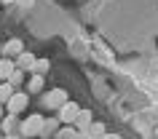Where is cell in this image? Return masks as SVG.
<instances>
[{
  "instance_id": "obj_15",
  "label": "cell",
  "mask_w": 158,
  "mask_h": 139,
  "mask_svg": "<svg viewBox=\"0 0 158 139\" xmlns=\"http://www.w3.org/2000/svg\"><path fill=\"white\" fill-rule=\"evenodd\" d=\"M102 139H121V137H118V134H105Z\"/></svg>"
},
{
  "instance_id": "obj_16",
  "label": "cell",
  "mask_w": 158,
  "mask_h": 139,
  "mask_svg": "<svg viewBox=\"0 0 158 139\" xmlns=\"http://www.w3.org/2000/svg\"><path fill=\"white\" fill-rule=\"evenodd\" d=\"M16 3H22V6H32V0H16Z\"/></svg>"
},
{
  "instance_id": "obj_3",
  "label": "cell",
  "mask_w": 158,
  "mask_h": 139,
  "mask_svg": "<svg viewBox=\"0 0 158 139\" xmlns=\"http://www.w3.org/2000/svg\"><path fill=\"white\" fill-rule=\"evenodd\" d=\"M64 102H67V91H64V88H54V91H48V94H46V99H43V104L51 107V110H59Z\"/></svg>"
},
{
  "instance_id": "obj_18",
  "label": "cell",
  "mask_w": 158,
  "mask_h": 139,
  "mask_svg": "<svg viewBox=\"0 0 158 139\" xmlns=\"http://www.w3.org/2000/svg\"><path fill=\"white\" fill-rule=\"evenodd\" d=\"M0 121H3V104H0Z\"/></svg>"
},
{
  "instance_id": "obj_8",
  "label": "cell",
  "mask_w": 158,
  "mask_h": 139,
  "mask_svg": "<svg viewBox=\"0 0 158 139\" xmlns=\"http://www.w3.org/2000/svg\"><path fill=\"white\" fill-rule=\"evenodd\" d=\"M105 134H107V131H105V126H102V123H91V126L86 129V137H89V139H102Z\"/></svg>"
},
{
  "instance_id": "obj_9",
  "label": "cell",
  "mask_w": 158,
  "mask_h": 139,
  "mask_svg": "<svg viewBox=\"0 0 158 139\" xmlns=\"http://www.w3.org/2000/svg\"><path fill=\"white\" fill-rule=\"evenodd\" d=\"M3 51H6V56H14V54H16V56H19V54L24 51V43H22V40H8V43H6V48H3Z\"/></svg>"
},
{
  "instance_id": "obj_11",
  "label": "cell",
  "mask_w": 158,
  "mask_h": 139,
  "mask_svg": "<svg viewBox=\"0 0 158 139\" xmlns=\"http://www.w3.org/2000/svg\"><path fill=\"white\" fill-rule=\"evenodd\" d=\"M11 94H14V88H11V83H0V104H3V102H8L11 99Z\"/></svg>"
},
{
  "instance_id": "obj_2",
  "label": "cell",
  "mask_w": 158,
  "mask_h": 139,
  "mask_svg": "<svg viewBox=\"0 0 158 139\" xmlns=\"http://www.w3.org/2000/svg\"><path fill=\"white\" fill-rule=\"evenodd\" d=\"M78 112H81V107L75 104V102H70V99H67L64 104L59 107V123H75V118H78Z\"/></svg>"
},
{
  "instance_id": "obj_1",
  "label": "cell",
  "mask_w": 158,
  "mask_h": 139,
  "mask_svg": "<svg viewBox=\"0 0 158 139\" xmlns=\"http://www.w3.org/2000/svg\"><path fill=\"white\" fill-rule=\"evenodd\" d=\"M43 123H46L43 115H30L24 121V126H22V137H38V134H43Z\"/></svg>"
},
{
  "instance_id": "obj_19",
  "label": "cell",
  "mask_w": 158,
  "mask_h": 139,
  "mask_svg": "<svg viewBox=\"0 0 158 139\" xmlns=\"http://www.w3.org/2000/svg\"><path fill=\"white\" fill-rule=\"evenodd\" d=\"M0 139H3V134H0Z\"/></svg>"
},
{
  "instance_id": "obj_10",
  "label": "cell",
  "mask_w": 158,
  "mask_h": 139,
  "mask_svg": "<svg viewBox=\"0 0 158 139\" xmlns=\"http://www.w3.org/2000/svg\"><path fill=\"white\" fill-rule=\"evenodd\" d=\"M30 70H32L35 75H46V70H48V59H35Z\"/></svg>"
},
{
  "instance_id": "obj_5",
  "label": "cell",
  "mask_w": 158,
  "mask_h": 139,
  "mask_svg": "<svg viewBox=\"0 0 158 139\" xmlns=\"http://www.w3.org/2000/svg\"><path fill=\"white\" fill-rule=\"evenodd\" d=\"M91 123H94V121H91V112H89V110H81V112H78V118H75V126H78V131H86Z\"/></svg>"
},
{
  "instance_id": "obj_6",
  "label": "cell",
  "mask_w": 158,
  "mask_h": 139,
  "mask_svg": "<svg viewBox=\"0 0 158 139\" xmlns=\"http://www.w3.org/2000/svg\"><path fill=\"white\" fill-rule=\"evenodd\" d=\"M14 70H16V64H14L11 59H0V83H3V80H8Z\"/></svg>"
},
{
  "instance_id": "obj_14",
  "label": "cell",
  "mask_w": 158,
  "mask_h": 139,
  "mask_svg": "<svg viewBox=\"0 0 158 139\" xmlns=\"http://www.w3.org/2000/svg\"><path fill=\"white\" fill-rule=\"evenodd\" d=\"M73 137H75V129H70V126L59 131V139H73Z\"/></svg>"
},
{
  "instance_id": "obj_13",
  "label": "cell",
  "mask_w": 158,
  "mask_h": 139,
  "mask_svg": "<svg viewBox=\"0 0 158 139\" xmlns=\"http://www.w3.org/2000/svg\"><path fill=\"white\" fill-rule=\"evenodd\" d=\"M40 88H43V75H35L30 80V91H40Z\"/></svg>"
},
{
  "instance_id": "obj_4",
  "label": "cell",
  "mask_w": 158,
  "mask_h": 139,
  "mask_svg": "<svg viewBox=\"0 0 158 139\" xmlns=\"http://www.w3.org/2000/svg\"><path fill=\"white\" fill-rule=\"evenodd\" d=\"M6 104H8V112H11V115H19V112L27 107V94H22V91H14V94H11V99L6 102Z\"/></svg>"
},
{
  "instance_id": "obj_17",
  "label": "cell",
  "mask_w": 158,
  "mask_h": 139,
  "mask_svg": "<svg viewBox=\"0 0 158 139\" xmlns=\"http://www.w3.org/2000/svg\"><path fill=\"white\" fill-rule=\"evenodd\" d=\"M3 139H19V137H14V134H6V137H3Z\"/></svg>"
},
{
  "instance_id": "obj_7",
  "label": "cell",
  "mask_w": 158,
  "mask_h": 139,
  "mask_svg": "<svg viewBox=\"0 0 158 139\" xmlns=\"http://www.w3.org/2000/svg\"><path fill=\"white\" fill-rule=\"evenodd\" d=\"M32 62H35L32 54H30V51H22V54H19V59H16V67H19V70H30V67H32Z\"/></svg>"
},
{
  "instance_id": "obj_12",
  "label": "cell",
  "mask_w": 158,
  "mask_h": 139,
  "mask_svg": "<svg viewBox=\"0 0 158 139\" xmlns=\"http://www.w3.org/2000/svg\"><path fill=\"white\" fill-rule=\"evenodd\" d=\"M22 72H24V70H14V72H11V78H8V83H11V88H16V86H22Z\"/></svg>"
}]
</instances>
